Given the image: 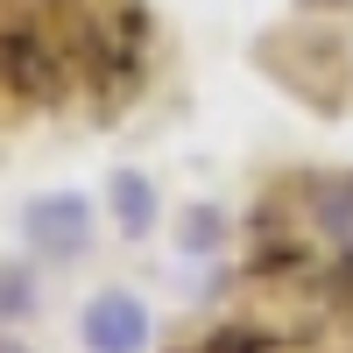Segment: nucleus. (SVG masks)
I'll return each mask as SVG.
<instances>
[{
    "label": "nucleus",
    "mask_w": 353,
    "mask_h": 353,
    "mask_svg": "<svg viewBox=\"0 0 353 353\" xmlns=\"http://www.w3.org/2000/svg\"><path fill=\"white\" fill-rule=\"evenodd\" d=\"M78 332H85V353H141L149 346V304L134 290H99L85 304Z\"/></svg>",
    "instance_id": "20e7f679"
},
{
    "label": "nucleus",
    "mask_w": 353,
    "mask_h": 353,
    "mask_svg": "<svg viewBox=\"0 0 353 353\" xmlns=\"http://www.w3.org/2000/svg\"><path fill=\"white\" fill-rule=\"evenodd\" d=\"M106 205H113V219H121V233H128V241H141V233L156 226V184H149L141 170H113Z\"/></svg>",
    "instance_id": "39448f33"
},
{
    "label": "nucleus",
    "mask_w": 353,
    "mask_h": 353,
    "mask_svg": "<svg viewBox=\"0 0 353 353\" xmlns=\"http://www.w3.org/2000/svg\"><path fill=\"white\" fill-rule=\"evenodd\" d=\"M0 353H28V346H21V339H14V332H0Z\"/></svg>",
    "instance_id": "1a4fd4ad"
},
{
    "label": "nucleus",
    "mask_w": 353,
    "mask_h": 353,
    "mask_svg": "<svg viewBox=\"0 0 353 353\" xmlns=\"http://www.w3.org/2000/svg\"><path fill=\"white\" fill-rule=\"evenodd\" d=\"M297 8H346V0H297Z\"/></svg>",
    "instance_id": "9d476101"
},
{
    "label": "nucleus",
    "mask_w": 353,
    "mask_h": 353,
    "mask_svg": "<svg viewBox=\"0 0 353 353\" xmlns=\"http://www.w3.org/2000/svg\"><path fill=\"white\" fill-rule=\"evenodd\" d=\"M219 241H226V212H219V205H191V212H184V226H176V248L212 254Z\"/></svg>",
    "instance_id": "0eeeda50"
},
{
    "label": "nucleus",
    "mask_w": 353,
    "mask_h": 353,
    "mask_svg": "<svg viewBox=\"0 0 353 353\" xmlns=\"http://www.w3.org/2000/svg\"><path fill=\"white\" fill-rule=\"evenodd\" d=\"M141 0H64V50L99 99L134 92L141 78Z\"/></svg>",
    "instance_id": "f257e3e1"
},
{
    "label": "nucleus",
    "mask_w": 353,
    "mask_h": 353,
    "mask_svg": "<svg viewBox=\"0 0 353 353\" xmlns=\"http://www.w3.org/2000/svg\"><path fill=\"white\" fill-rule=\"evenodd\" d=\"M28 311H36V276L8 261V269H0V332H8L14 318H28Z\"/></svg>",
    "instance_id": "6e6552de"
},
{
    "label": "nucleus",
    "mask_w": 353,
    "mask_h": 353,
    "mask_svg": "<svg viewBox=\"0 0 353 353\" xmlns=\"http://www.w3.org/2000/svg\"><path fill=\"white\" fill-rule=\"evenodd\" d=\"M297 332H276V325H212L191 353H290Z\"/></svg>",
    "instance_id": "423d86ee"
},
{
    "label": "nucleus",
    "mask_w": 353,
    "mask_h": 353,
    "mask_svg": "<svg viewBox=\"0 0 353 353\" xmlns=\"http://www.w3.org/2000/svg\"><path fill=\"white\" fill-rule=\"evenodd\" d=\"M21 233L43 261H78L92 248V205L78 191H43V198L21 205Z\"/></svg>",
    "instance_id": "7ed1b4c3"
},
{
    "label": "nucleus",
    "mask_w": 353,
    "mask_h": 353,
    "mask_svg": "<svg viewBox=\"0 0 353 353\" xmlns=\"http://www.w3.org/2000/svg\"><path fill=\"white\" fill-rule=\"evenodd\" d=\"M71 78H78V64H71L64 36H50L43 21L0 28V85H8L14 99H28V106H57V99L71 92Z\"/></svg>",
    "instance_id": "f03ea898"
}]
</instances>
